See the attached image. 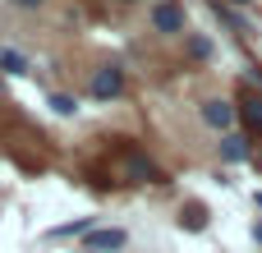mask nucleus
<instances>
[{
  "instance_id": "6",
  "label": "nucleus",
  "mask_w": 262,
  "mask_h": 253,
  "mask_svg": "<svg viewBox=\"0 0 262 253\" xmlns=\"http://www.w3.org/2000/svg\"><path fill=\"white\" fill-rule=\"evenodd\" d=\"M88 253H115V249H124V230H88V244H83Z\"/></svg>"
},
{
  "instance_id": "13",
  "label": "nucleus",
  "mask_w": 262,
  "mask_h": 253,
  "mask_svg": "<svg viewBox=\"0 0 262 253\" xmlns=\"http://www.w3.org/2000/svg\"><path fill=\"white\" fill-rule=\"evenodd\" d=\"M18 9H37V5H46V0H14Z\"/></svg>"
},
{
  "instance_id": "5",
  "label": "nucleus",
  "mask_w": 262,
  "mask_h": 253,
  "mask_svg": "<svg viewBox=\"0 0 262 253\" xmlns=\"http://www.w3.org/2000/svg\"><path fill=\"white\" fill-rule=\"evenodd\" d=\"M235 111H239V120L258 134V129H262V88H249V92L235 101Z\"/></svg>"
},
{
  "instance_id": "14",
  "label": "nucleus",
  "mask_w": 262,
  "mask_h": 253,
  "mask_svg": "<svg viewBox=\"0 0 262 253\" xmlns=\"http://www.w3.org/2000/svg\"><path fill=\"white\" fill-rule=\"evenodd\" d=\"M253 240H258V244H262V221H258V226H253Z\"/></svg>"
},
{
  "instance_id": "7",
  "label": "nucleus",
  "mask_w": 262,
  "mask_h": 253,
  "mask_svg": "<svg viewBox=\"0 0 262 253\" xmlns=\"http://www.w3.org/2000/svg\"><path fill=\"white\" fill-rule=\"evenodd\" d=\"M249 157H253L249 134H226L221 138V161H249Z\"/></svg>"
},
{
  "instance_id": "9",
  "label": "nucleus",
  "mask_w": 262,
  "mask_h": 253,
  "mask_svg": "<svg viewBox=\"0 0 262 253\" xmlns=\"http://www.w3.org/2000/svg\"><path fill=\"white\" fill-rule=\"evenodd\" d=\"M189 55H193V60H207V55H212V41L193 32V37H189Z\"/></svg>"
},
{
  "instance_id": "11",
  "label": "nucleus",
  "mask_w": 262,
  "mask_h": 253,
  "mask_svg": "<svg viewBox=\"0 0 262 253\" xmlns=\"http://www.w3.org/2000/svg\"><path fill=\"white\" fill-rule=\"evenodd\" d=\"M88 230H92V221L83 217V221H69V226H55L51 235H88Z\"/></svg>"
},
{
  "instance_id": "1",
  "label": "nucleus",
  "mask_w": 262,
  "mask_h": 253,
  "mask_svg": "<svg viewBox=\"0 0 262 253\" xmlns=\"http://www.w3.org/2000/svg\"><path fill=\"white\" fill-rule=\"evenodd\" d=\"M147 18H152V32H161V37H180L184 23H189V14H184L180 0H152Z\"/></svg>"
},
{
  "instance_id": "12",
  "label": "nucleus",
  "mask_w": 262,
  "mask_h": 253,
  "mask_svg": "<svg viewBox=\"0 0 262 253\" xmlns=\"http://www.w3.org/2000/svg\"><path fill=\"white\" fill-rule=\"evenodd\" d=\"M51 106H55V115H74V111H78L74 97H51Z\"/></svg>"
},
{
  "instance_id": "3",
  "label": "nucleus",
  "mask_w": 262,
  "mask_h": 253,
  "mask_svg": "<svg viewBox=\"0 0 262 253\" xmlns=\"http://www.w3.org/2000/svg\"><path fill=\"white\" fill-rule=\"evenodd\" d=\"M124 92V65H101L97 74H92V97L97 101H111V97H120Z\"/></svg>"
},
{
  "instance_id": "10",
  "label": "nucleus",
  "mask_w": 262,
  "mask_h": 253,
  "mask_svg": "<svg viewBox=\"0 0 262 253\" xmlns=\"http://www.w3.org/2000/svg\"><path fill=\"white\" fill-rule=\"evenodd\" d=\"M0 65H5V69H9V74H23V69H28V65H23V55H18V51H0Z\"/></svg>"
},
{
  "instance_id": "2",
  "label": "nucleus",
  "mask_w": 262,
  "mask_h": 253,
  "mask_svg": "<svg viewBox=\"0 0 262 253\" xmlns=\"http://www.w3.org/2000/svg\"><path fill=\"white\" fill-rule=\"evenodd\" d=\"M120 175L134 180V184H166V175L157 171V161H147L143 152H129V157L120 161Z\"/></svg>"
},
{
  "instance_id": "15",
  "label": "nucleus",
  "mask_w": 262,
  "mask_h": 253,
  "mask_svg": "<svg viewBox=\"0 0 262 253\" xmlns=\"http://www.w3.org/2000/svg\"><path fill=\"white\" fill-rule=\"evenodd\" d=\"M239 5H249V0H239Z\"/></svg>"
},
{
  "instance_id": "16",
  "label": "nucleus",
  "mask_w": 262,
  "mask_h": 253,
  "mask_svg": "<svg viewBox=\"0 0 262 253\" xmlns=\"http://www.w3.org/2000/svg\"><path fill=\"white\" fill-rule=\"evenodd\" d=\"M258 166H262V161H258Z\"/></svg>"
},
{
  "instance_id": "8",
  "label": "nucleus",
  "mask_w": 262,
  "mask_h": 253,
  "mask_svg": "<svg viewBox=\"0 0 262 253\" xmlns=\"http://www.w3.org/2000/svg\"><path fill=\"white\" fill-rule=\"evenodd\" d=\"M180 226H189V230H203V226H207V212H203L198 203H189V207H180Z\"/></svg>"
},
{
  "instance_id": "4",
  "label": "nucleus",
  "mask_w": 262,
  "mask_h": 253,
  "mask_svg": "<svg viewBox=\"0 0 262 253\" xmlns=\"http://www.w3.org/2000/svg\"><path fill=\"white\" fill-rule=\"evenodd\" d=\"M235 120H239V111H235L230 97H207V101H203V124H207V129H221V134H226Z\"/></svg>"
}]
</instances>
